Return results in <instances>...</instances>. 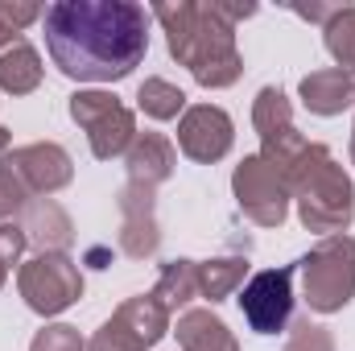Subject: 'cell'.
Listing matches in <instances>:
<instances>
[{"mask_svg":"<svg viewBox=\"0 0 355 351\" xmlns=\"http://www.w3.org/2000/svg\"><path fill=\"white\" fill-rule=\"evenodd\" d=\"M42 25L54 67L75 83H120L149 50V12L132 0H58Z\"/></svg>","mask_w":355,"mask_h":351,"instance_id":"6da1fadb","label":"cell"},{"mask_svg":"<svg viewBox=\"0 0 355 351\" xmlns=\"http://www.w3.org/2000/svg\"><path fill=\"white\" fill-rule=\"evenodd\" d=\"M232 190L240 211L257 223V228H281L289 215V186L277 166H268L261 153L244 157L232 174Z\"/></svg>","mask_w":355,"mask_h":351,"instance_id":"ba28073f","label":"cell"},{"mask_svg":"<svg viewBox=\"0 0 355 351\" xmlns=\"http://www.w3.org/2000/svg\"><path fill=\"white\" fill-rule=\"evenodd\" d=\"M29 248V240H25V232H21V223H0V289H4V281H8V273H12V264L21 261V252Z\"/></svg>","mask_w":355,"mask_h":351,"instance_id":"484cf974","label":"cell"},{"mask_svg":"<svg viewBox=\"0 0 355 351\" xmlns=\"http://www.w3.org/2000/svg\"><path fill=\"white\" fill-rule=\"evenodd\" d=\"M12 42H21V33H17V29H12V25H8V21L0 17V50H8Z\"/></svg>","mask_w":355,"mask_h":351,"instance_id":"83f0119b","label":"cell"},{"mask_svg":"<svg viewBox=\"0 0 355 351\" xmlns=\"http://www.w3.org/2000/svg\"><path fill=\"white\" fill-rule=\"evenodd\" d=\"M322 37H327V54L335 58V67L355 75V4L335 8V17L322 25Z\"/></svg>","mask_w":355,"mask_h":351,"instance_id":"44dd1931","label":"cell"},{"mask_svg":"<svg viewBox=\"0 0 355 351\" xmlns=\"http://www.w3.org/2000/svg\"><path fill=\"white\" fill-rule=\"evenodd\" d=\"M257 4H194V0H178V4H153L149 17L162 21L166 29V46L178 62L194 75L198 87H232L244 75V58L236 50V21L252 17Z\"/></svg>","mask_w":355,"mask_h":351,"instance_id":"7a4b0ae2","label":"cell"},{"mask_svg":"<svg viewBox=\"0 0 355 351\" xmlns=\"http://www.w3.org/2000/svg\"><path fill=\"white\" fill-rule=\"evenodd\" d=\"M71 120L87 132L91 153L99 162L128 153V145L137 141V116L112 91H75L71 95Z\"/></svg>","mask_w":355,"mask_h":351,"instance_id":"8992f818","label":"cell"},{"mask_svg":"<svg viewBox=\"0 0 355 351\" xmlns=\"http://www.w3.org/2000/svg\"><path fill=\"white\" fill-rule=\"evenodd\" d=\"M285 351H335V339H331V331H327V327H318V323L302 318V323H293Z\"/></svg>","mask_w":355,"mask_h":351,"instance_id":"cb8c5ba5","label":"cell"},{"mask_svg":"<svg viewBox=\"0 0 355 351\" xmlns=\"http://www.w3.org/2000/svg\"><path fill=\"white\" fill-rule=\"evenodd\" d=\"M8 141H12V132H8V128H4V124H0V157H4V153H8Z\"/></svg>","mask_w":355,"mask_h":351,"instance_id":"f1b7e54d","label":"cell"},{"mask_svg":"<svg viewBox=\"0 0 355 351\" xmlns=\"http://www.w3.org/2000/svg\"><path fill=\"white\" fill-rule=\"evenodd\" d=\"M17 289L33 314L54 318L83 298V273L67 252H33L17 268Z\"/></svg>","mask_w":355,"mask_h":351,"instance_id":"5b68a950","label":"cell"},{"mask_svg":"<svg viewBox=\"0 0 355 351\" xmlns=\"http://www.w3.org/2000/svg\"><path fill=\"white\" fill-rule=\"evenodd\" d=\"M29 351H87V343H83V335H79L75 327L54 323V327H42V331L33 335Z\"/></svg>","mask_w":355,"mask_h":351,"instance_id":"603a6c76","label":"cell"},{"mask_svg":"<svg viewBox=\"0 0 355 351\" xmlns=\"http://www.w3.org/2000/svg\"><path fill=\"white\" fill-rule=\"evenodd\" d=\"M293 273H297V264L265 268L240 289L236 302H240V310L257 335H277L289 327V318H293Z\"/></svg>","mask_w":355,"mask_h":351,"instance_id":"9c48e42d","label":"cell"},{"mask_svg":"<svg viewBox=\"0 0 355 351\" xmlns=\"http://www.w3.org/2000/svg\"><path fill=\"white\" fill-rule=\"evenodd\" d=\"M166 331H170V310L153 293H141L120 302V310L91 335L87 351H149L153 343H162Z\"/></svg>","mask_w":355,"mask_h":351,"instance_id":"52a82bcc","label":"cell"},{"mask_svg":"<svg viewBox=\"0 0 355 351\" xmlns=\"http://www.w3.org/2000/svg\"><path fill=\"white\" fill-rule=\"evenodd\" d=\"M248 277V257H215V261H198V298L207 302H223L232 293L244 289Z\"/></svg>","mask_w":355,"mask_h":351,"instance_id":"d6986e66","label":"cell"},{"mask_svg":"<svg viewBox=\"0 0 355 351\" xmlns=\"http://www.w3.org/2000/svg\"><path fill=\"white\" fill-rule=\"evenodd\" d=\"M252 128L261 132V149H272L281 141H289L297 128H293V108L285 99L281 87H261L252 99Z\"/></svg>","mask_w":355,"mask_h":351,"instance_id":"e0dca14e","label":"cell"},{"mask_svg":"<svg viewBox=\"0 0 355 351\" xmlns=\"http://www.w3.org/2000/svg\"><path fill=\"white\" fill-rule=\"evenodd\" d=\"M0 162H4L12 174L25 182V190H29V194H42V198L58 194V190H62V186H71V178H75V162H71V153H67L62 145H54V141L21 145V149L4 153Z\"/></svg>","mask_w":355,"mask_h":351,"instance_id":"8fae6325","label":"cell"},{"mask_svg":"<svg viewBox=\"0 0 355 351\" xmlns=\"http://www.w3.org/2000/svg\"><path fill=\"white\" fill-rule=\"evenodd\" d=\"M124 166H128V182L157 190L166 178L174 174L178 153H174V145H170V137H162V132H137V141L124 153Z\"/></svg>","mask_w":355,"mask_h":351,"instance_id":"5bb4252c","label":"cell"},{"mask_svg":"<svg viewBox=\"0 0 355 351\" xmlns=\"http://www.w3.org/2000/svg\"><path fill=\"white\" fill-rule=\"evenodd\" d=\"M137 103L149 120H178L186 112V91L174 87L170 79H145L137 91Z\"/></svg>","mask_w":355,"mask_h":351,"instance_id":"7402d4cb","label":"cell"},{"mask_svg":"<svg viewBox=\"0 0 355 351\" xmlns=\"http://www.w3.org/2000/svg\"><path fill=\"white\" fill-rule=\"evenodd\" d=\"M21 232L37 252H67L75 240V223L54 198H29L21 211Z\"/></svg>","mask_w":355,"mask_h":351,"instance_id":"4fadbf2b","label":"cell"},{"mask_svg":"<svg viewBox=\"0 0 355 351\" xmlns=\"http://www.w3.org/2000/svg\"><path fill=\"white\" fill-rule=\"evenodd\" d=\"M42 12H46L42 4H17V0H0V17H4V21H8V25L17 29V33H21L25 25L42 21Z\"/></svg>","mask_w":355,"mask_h":351,"instance_id":"4316f807","label":"cell"},{"mask_svg":"<svg viewBox=\"0 0 355 351\" xmlns=\"http://www.w3.org/2000/svg\"><path fill=\"white\" fill-rule=\"evenodd\" d=\"M302 103L314 112V116H339L343 108L355 103V75L339 71V67H327V71H310L302 79Z\"/></svg>","mask_w":355,"mask_h":351,"instance_id":"9a60e30c","label":"cell"},{"mask_svg":"<svg viewBox=\"0 0 355 351\" xmlns=\"http://www.w3.org/2000/svg\"><path fill=\"white\" fill-rule=\"evenodd\" d=\"M289 198L297 203V219L306 232L318 236H343L355 219V186L347 170L335 162L327 145L306 141V149L281 170Z\"/></svg>","mask_w":355,"mask_h":351,"instance_id":"3957f363","label":"cell"},{"mask_svg":"<svg viewBox=\"0 0 355 351\" xmlns=\"http://www.w3.org/2000/svg\"><path fill=\"white\" fill-rule=\"evenodd\" d=\"M352 166H355V128H352Z\"/></svg>","mask_w":355,"mask_h":351,"instance_id":"f546056e","label":"cell"},{"mask_svg":"<svg viewBox=\"0 0 355 351\" xmlns=\"http://www.w3.org/2000/svg\"><path fill=\"white\" fill-rule=\"evenodd\" d=\"M178 348L182 351H240L236 335L215 310H186L174 327Z\"/></svg>","mask_w":355,"mask_h":351,"instance_id":"2e32d148","label":"cell"},{"mask_svg":"<svg viewBox=\"0 0 355 351\" xmlns=\"http://www.w3.org/2000/svg\"><path fill=\"white\" fill-rule=\"evenodd\" d=\"M232 141H236V124L223 108L215 103H194L182 112L178 120V149L198 162V166H211V162H223L232 153Z\"/></svg>","mask_w":355,"mask_h":351,"instance_id":"30bf717a","label":"cell"},{"mask_svg":"<svg viewBox=\"0 0 355 351\" xmlns=\"http://www.w3.org/2000/svg\"><path fill=\"white\" fill-rule=\"evenodd\" d=\"M29 190H25V182L12 174L4 162H0V219H8V215H17V211H25L29 207Z\"/></svg>","mask_w":355,"mask_h":351,"instance_id":"d4e9b609","label":"cell"},{"mask_svg":"<svg viewBox=\"0 0 355 351\" xmlns=\"http://www.w3.org/2000/svg\"><path fill=\"white\" fill-rule=\"evenodd\" d=\"M37 83H42V58L25 37L0 50V87L8 95H29L37 91Z\"/></svg>","mask_w":355,"mask_h":351,"instance_id":"ac0fdd59","label":"cell"},{"mask_svg":"<svg viewBox=\"0 0 355 351\" xmlns=\"http://www.w3.org/2000/svg\"><path fill=\"white\" fill-rule=\"evenodd\" d=\"M153 298L174 314L182 306H190L198 298V261H170L162 264V277H157V289Z\"/></svg>","mask_w":355,"mask_h":351,"instance_id":"ffe728a7","label":"cell"},{"mask_svg":"<svg viewBox=\"0 0 355 351\" xmlns=\"http://www.w3.org/2000/svg\"><path fill=\"white\" fill-rule=\"evenodd\" d=\"M302 289L310 310L335 314L355 298V240L352 236H322L310 257L297 261Z\"/></svg>","mask_w":355,"mask_h":351,"instance_id":"277c9868","label":"cell"},{"mask_svg":"<svg viewBox=\"0 0 355 351\" xmlns=\"http://www.w3.org/2000/svg\"><path fill=\"white\" fill-rule=\"evenodd\" d=\"M116 207H120V252L132 257V261L153 257L157 244H162V232H157V194L149 186L124 182Z\"/></svg>","mask_w":355,"mask_h":351,"instance_id":"7c38bea8","label":"cell"}]
</instances>
